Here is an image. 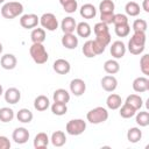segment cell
Segmentation results:
<instances>
[{"mask_svg": "<svg viewBox=\"0 0 149 149\" xmlns=\"http://www.w3.org/2000/svg\"><path fill=\"white\" fill-rule=\"evenodd\" d=\"M29 136H30V134H29L28 129L24 128V127H17V128H15L14 132H13V134H12L13 141L15 143H17V144L26 143L29 140Z\"/></svg>", "mask_w": 149, "mask_h": 149, "instance_id": "ba28073f", "label": "cell"}, {"mask_svg": "<svg viewBox=\"0 0 149 149\" xmlns=\"http://www.w3.org/2000/svg\"><path fill=\"white\" fill-rule=\"evenodd\" d=\"M49 141H50V140H49L47 133L41 132V133L36 134V136H35V139H34V148H35V149H44V148L48 147Z\"/></svg>", "mask_w": 149, "mask_h": 149, "instance_id": "d6986e66", "label": "cell"}, {"mask_svg": "<svg viewBox=\"0 0 149 149\" xmlns=\"http://www.w3.org/2000/svg\"><path fill=\"white\" fill-rule=\"evenodd\" d=\"M104 70L108 74H115L120 70V64L115 59H108L104 63Z\"/></svg>", "mask_w": 149, "mask_h": 149, "instance_id": "484cf974", "label": "cell"}, {"mask_svg": "<svg viewBox=\"0 0 149 149\" xmlns=\"http://www.w3.org/2000/svg\"><path fill=\"white\" fill-rule=\"evenodd\" d=\"M100 84L106 92H113L118 87V80L113 74H107L102 77L100 80Z\"/></svg>", "mask_w": 149, "mask_h": 149, "instance_id": "30bf717a", "label": "cell"}, {"mask_svg": "<svg viewBox=\"0 0 149 149\" xmlns=\"http://www.w3.org/2000/svg\"><path fill=\"white\" fill-rule=\"evenodd\" d=\"M10 148V141L6 137L0 135V149H9Z\"/></svg>", "mask_w": 149, "mask_h": 149, "instance_id": "bcb514c9", "label": "cell"}, {"mask_svg": "<svg viewBox=\"0 0 149 149\" xmlns=\"http://www.w3.org/2000/svg\"><path fill=\"white\" fill-rule=\"evenodd\" d=\"M62 44L63 47H65L66 49H76L78 47V37L71 33V34H64L62 37Z\"/></svg>", "mask_w": 149, "mask_h": 149, "instance_id": "e0dca14e", "label": "cell"}, {"mask_svg": "<svg viewBox=\"0 0 149 149\" xmlns=\"http://www.w3.org/2000/svg\"><path fill=\"white\" fill-rule=\"evenodd\" d=\"M3 97H5L6 102L14 105V104H16V102L20 101V99H21V92L16 87H9V88L6 90V92H3Z\"/></svg>", "mask_w": 149, "mask_h": 149, "instance_id": "8fae6325", "label": "cell"}, {"mask_svg": "<svg viewBox=\"0 0 149 149\" xmlns=\"http://www.w3.org/2000/svg\"><path fill=\"white\" fill-rule=\"evenodd\" d=\"M76 31L78 34L79 37H88L92 33V29H91V26L87 23V22H79L76 27Z\"/></svg>", "mask_w": 149, "mask_h": 149, "instance_id": "83f0119b", "label": "cell"}, {"mask_svg": "<svg viewBox=\"0 0 149 149\" xmlns=\"http://www.w3.org/2000/svg\"><path fill=\"white\" fill-rule=\"evenodd\" d=\"M52 98H54V101H56V102L68 104L70 101V93L64 88H57L54 92Z\"/></svg>", "mask_w": 149, "mask_h": 149, "instance_id": "7402d4cb", "label": "cell"}, {"mask_svg": "<svg viewBox=\"0 0 149 149\" xmlns=\"http://www.w3.org/2000/svg\"><path fill=\"white\" fill-rule=\"evenodd\" d=\"M0 64L5 70H13L17 64V59L13 54H5L1 56Z\"/></svg>", "mask_w": 149, "mask_h": 149, "instance_id": "9a60e30c", "label": "cell"}, {"mask_svg": "<svg viewBox=\"0 0 149 149\" xmlns=\"http://www.w3.org/2000/svg\"><path fill=\"white\" fill-rule=\"evenodd\" d=\"M80 16L84 19H93L97 15V8L92 3H85L80 7Z\"/></svg>", "mask_w": 149, "mask_h": 149, "instance_id": "44dd1931", "label": "cell"}, {"mask_svg": "<svg viewBox=\"0 0 149 149\" xmlns=\"http://www.w3.org/2000/svg\"><path fill=\"white\" fill-rule=\"evenodd\" d=\"M114 29H115V34H116V36H119V37H126V36H128L129 33H130V26H129L128 23L115 26Z\"/></svg>", "mask_w": 149, "mask_h": 149, "instance_id": "d590c367", "label": "cell"}, {"mask_svg": "<svg viewBox=\"0 0 149 149\" xmlns=\"http://www.w3.org/2000/svg\"><path fill=\"white\" fill-rule=\"evenodd\" d=\"M142 8H143L144 12L149 13V0H143V2H142Z\"/></svg>", "mask_w": 149, "mask_h": 149, "instance_id": "7dc6e473", "label": "cell"}, {"mask_svg": "<svg viewBox=\"0 0 149 149\" xmlns=\"http://www.w3.org/2000/svg\"><path fill=\"white\" fill-rule=\"evenodd\" d=\"M125 10L127 13V15L129 16H137L140 14V5L135 1H129L126 3L125 6Z\"/></svg>", "mask_w": 149, "mask_h": 149, "instance_id": "f546056e", "label": "cell"}, {"mask_svg": "<svg viewBox=\"0 0 149 149\" xmlns=\"http://www.w3.org/2000/svg\"><path fill=\"white\" fill-rule=\"evenodd\" d=\"M106 105L109 109H118L120 108V106L122 105V99L119 94H115V93H112L107 97L106 99Z\"/></svg>", "mask_w": 149, "mask_h": 149, "instance_id": "603a6c76", "label": "cell"}, {"mask_svg": "<svg viewBox=\"0 0 149 149\" xmlns=\"http://www.w3.org/2000/svg\"><path fill=\"white\" fill-rule=\"evenodd\" d=\"M125 102L128 104V105H130L136 111L140 109L142 107V105H143V100H142V98L139 94H130V95H128Z\"/></svg>", "mask_w": 149, "mask_h": 149, "instance_id": "f1b7e54d", "label": "cell"}, {"mask_svg": "<svg viewBox=\"0 0 149 149\" xmlns=\"http://www.w3.org/2000/svg\"><path fill=\"white\" fill-rule=\"evenodd\" d=\"M136 123L140 126V127H147L149 125V113L146 112V111H142V112H139L136 114V119H135Z\"/></svg>", "mask_w": 149, "mask_h": 149, "instance_id": "e575fe53", "label": "cell"}, {"mask_svg": "<svg viewBox=\"0 0 149 149\" xmlns=\"http://www.w3.org/2000/svg\"><path fill=\"white\" fill-rule=\"evenodd\" d=\"M33 43H43L45 41V30L43 28H34L30 34Z\"/></svg>", "mask_w": 149, "mask_h": 149, "instance_id": "cb8c5ba5", "label": "cell"}, {"mask_svg": "<svg viewBox=\"0 0 149 149\" xmlns=\"http://www.w3.org/2000/svg\"><path fill=\"white\" fill-rule=\"evenodd\" d=\"M3 94V88H2V85L0 84V95H2Z\"/></svg>", "mask_w": 149, "mask_h": 149, "instance_id": "681fc988", "label": "cell"}, {"mask_svg": "<svg viewBox=\"0 0 149 149\" xmlns=\"http://www.w3.org/2000/svg\"><path fill=\"white\" fill-rule=\"evenodd\" d=\"M22 12H23V5L21 2H17V1L6 2L1 7V15L8 20H12V19L21 15Z\"/></svg>", "mask_w": 149, "mask_h": 149, "instance_id": "7a4b0ae2", "label": "cell"}, {"mask_svg": "<svg viewBox=\"0 0 149 149\" xmlns=\"http://www.w3.org/2000/svg\"><path fill=\"white\" fill-rule=\"evenodd\" d=\"M51 112H52L55 115H58V116L66 114V112H68L66 104H62V102H56V101H54V104L51 105Z\"/></svg>", "mask_w": 149, "mask_h": 149, "instance_id": "836d02e7", "label": "cell"}, {"mask_svg": "<svg viewBox=\"0 0 149 149\" xmlns=\"http://www.w3.org/2000/svg\"><path fill=\"white\" fill-rule=\"evenodd\" d=\"M85 129H86V122L83 119H72L65 126L66 133L69 135H72V136H77V135L83 134L85 132Z\"/></svg>", "mask_w": 149, "mask_h": 149, "instance_id": "5b68a950", "label": "cell"}, {"mask_svg": "<svg viewBox=\"0 0 149 149\" xmlns=\"http://www.w3.org/2000/svg\"><path fill=\"white\" fill-rule=\"evenodd\" d=\"M76 27H77V22H76V20L72 16H66L61 22V28H62L64 34L73 33L76 30Z\"/></svg>", "mask_w": 149, "mask_h": 149, "instance_id": "2e32d148", "label": "cell"}, {"mask_svg": "<svg viewBox=\"0 0 149 149\" xmlns=\"http://www.w3.org/2000/svg\"><path fill=\"white\" fill-rule=\"evenodd\" d=\"M14 119V111L9 107L0 108V121L1 122H9Z\"/></svg>", "mask_w": 149, "mask_h": 149, "instance_id": "d6a6232c", "label": "cell"}, {"mask_svg": "<svg viewBox=\"0 0 149 149\" xmlns=\"http://www.w3.org/2000/svg\"><path fill=\"white\" fill-rule=\"evenodd\" d=\"M115 5L112 0H102L99 5V10L100 14H106V13H114Z\"/></svg>", "mask_w": 149, "mask_h": 149, "instance_id": "1f68e13d", "label": "cell"}, {"mask_svg": "<svg viewBox=\"0 0 149 149\" xmlns=\"http://www.w3.org/2000/svg\"><path fill=\"white\" fill-rule=\"evenodd\" d=\"M40 23V17L36 14H24L20 17V24L22 28L26 29H33L35 27H37V24Z\"/></svg>", "mask_w": 149, "mask_h": 149, "instance_id": "52a82bcc", "label": "cell"}, {"mask_svg": "<svg viewBox=\"0 0 149 149\" xmlns=\"http://www.w3.org/2000/svg\"><path fill=\"white\" fill-rule=\"evenodd\" d=\"M70 91L73 95L76 97H80L85 93L86 91V84L83 79L80 78H74L70 81Z\"/></svg>", "mask_w": 149, "mask_h": 149, "instance_id": "9c48e42d", "label": "cell"}, {"mask_svg": "<svg viewBox=\"0 0 149 149\" xmlns=\"http://www.w3.org/2000/svg\"><path fill=\"white\" fill-rule=\"evenodd\" d=\"M2 49H3V47H2V44L0 43V55H1V52H2Z\"/></svg>", "mask_w": 149, "mask_h": 149, "instance_id": "f907efd6", "label": "cell"}, {"mask_svg": "<svg viewBox=\"0 0 149 149\" xmlns=\"http://www.w3.org/2000/svg\"><path fill=\"white\" fill-rule=\"evenodd\" d=\"M112 23H113L114 26L126 24V23H128V17H127V15L121 14V13L114 14V16H113V22H112Z\"/></svg>", "mask_w": 149, "mask_h": 149, "instance_id": "60d3db41", "label": "cell"}, {"mask_svg": "<svg viewBox=\"0 0 149 149\" xmlns=\"http://www.w3.org/2000/svg\"><path fill=\"white\" fill-rule=\"evenodd\" d=\"M140 69H141L143 74H146V76L149 74V55L148 54H146V55H143L141 57V59H140Z\"/></svg>", "mask_w": 149, "mask_h": 149, "instance_id": "ab89813d", "label": "cell"}, {"mask_svg": "<svg viewBox=\"0 0 149 149\" xmlns=\"http://www.w3.org/2000/svg\"><path fill=\"white\" fill-rule=\"evenodd\" d=\"M119 113L123 119H129V118H132V116H134L136 114V109L133 108L130 105L125 102L122 106H120V112Z\"/></svg>", "mask_w": 149, "mask_h": 149, "instance_id": "4dcf8cb0", "label": "cell"}, {"mask_svg": "<svg viewBox=\"0 0 149 149\" xmlns=\"http://www.w3.org/2000/svg\"><path fill=\"white\" fill-rule=\"evenodd\" d=\"M2 2H5V0H0V3H2Z\"/></svg>", "mask_w": 149, "mask_h": 149, "instance_id": "816d5d0a", "label": "cell"}, {"mask_svg": "<svg viewBox=\"0 0 149 149\" xmlns=\"http://www.w3.org/2000/svg\"><path fill=\"white\" fill-rule=\"evenodd\" d=\"M146 47V33L144 31H134L129 42L128 50L133 55H140L143 52Z\"/></svg>", "mask_w": 149, "mask_h": 149, "instance_id": "6da1fadb", "label": "cell"}, {"mask_svg": "<svg viewBox=\"0 0 149 149\" xmlns=\"http://www.w3.org/2000/svg\"><path fill=\"white\" fill-rule=\"evenodd\" d=\"M133 90L137 93H142L149 90V79L147 77H137L133 81Z\"/></svg>", "mask_w": 149, "mask_h": 149, "instance_id": "5bb4252c", "label": "cell"}, {"mask_svg": "<svg viewBox=\"0 0 149 149\" xmlns=\"http://www.w3.org/2000/svg\"><path fill=\"white\" fill-rule=\"evenodd\" d=\"M147 28H148V23L143 19H136L133 22V30L134 31H144L146 33Z\"/></svg>", "mask_w": 149, "mask_h": 149, "instance_id": "74e56055", "label": "cell"}, {"mask_svg": "<svg viewBox=\"0 0 149 149\" xmlns=\"http://www.w3.org/2000/svg\"><path fill=\"white\" fill-rule=\"evenodd\" d=\"M40 23L42 26V28L49 31H55L58 28V21L55 14L52 13H44L41 17H40Z\"/></svg>", "mask_w": 149, "mask_h": 149, "instance_id": "8992f818", "label": "cell"}, {"mask_svg": "<svg viewBox=\"0 0 149 149\" xmlns=\"http://www.w3.org/2000/svg\"><path fill=\"white\" fill-rule=\"evenodd\" d=\"M51 143L54 147H63L66 143V136L65 133L62 130H56L52 133L51 139H50Z\"/></svg>", "mask_w": 149, "mask_h": 149, "instance_id": "ffe728a7", "label": "cell"}, {"mask_svg": "<svg viewBox=\"0 0 149 149\" xmlns=\"http://www.w3.org/2000/svg\"><path fill=\"white\" fill-rule=\"evenodd\" d=\"M113 16H114V13H106V14H100V21L106 23V24H109L113 22Z\"/></svg>", "mask_w": 149, "mask_h": 149, "instance_id": "f6af8a7d", "label": "cell"}, {"mask_svg": "<svg viewBox=\"0 0 149 149\" xmlns=\"http://www.w3.org/2000/svg\"><path fill=\"white\" fill-rule=\"evenodd\" d=\"M69 1H71V0H59V2H61L62 6H63L64 3H66V2H69Z\"/></svg>", "mask_w": 149, "mask_h": 149, "instance_id": "c3c4849f", "label": "cell"}, {"mask_svg": "<svg viewBox=\"0 0 149 149\" xmlns=\"http://www.w3.org/2000/svg\"><path fill=\"white\" fill-rule=\"evenodd\" d=\"M77 8H78L77 0H71V1H69V2H66V3L63 5V9H64V12H66V13H69V14L74 13V12L77 10Z\"/></svg>", "mask_w": 149, "mask_h": 149, "instance_id": "b9f144b4", "label": "cell"}, {"mask_svg": "<svg viewBox=\"0 0 149 149\" xmlns=\"http://www.w3.org/2000/svg\"><path fill=\"white\" fill-rule=\"evenodd\" d=\"M142 139V132L137 127H132L127 132V140L130 143H137Z\"/></svg>", "mask_w": 149, "mask_h": 149, "instance_id": "4316f807", "label": "cell"}, {"mask_svg": "<svg viewBox=\"0 0 149 149\" xmlns=\"http://www.w3.org/2000/svg\"><path fill=\"white\" fill-rule=\"evenodd\" d=\"M49 106H50V100L47 95H43V94L37 95L34 100V108L38 112H43V111L48 109Z\"/></svg>", "mask_w": 149, "mask_h": 149, "instance_id": "ac0fdd59", "label": "cell"}, {"mask_svg": "<svg viewBox=\"0 0 149 149\" xmlns=\"http://www.w3.org/2000/svg\"><path fill=\"white\" fill-rule=\"evenodd\" d=\"M126 54V45L122 41H115L111 45V55L115 59H120Z\"/></svg>", "mask_w": 149, "mask_h": 149, "instance_id": "7c38bea8", "label": "cell"}, {"mask_svg": "<svg viewBox=\"0 0 149 149\" xmlns=\"http://www.w3.org/2000/svg\"><path fill=\"white\" fill-rule=\"evenodd\" d=\"M81 51H83L84 56H85V57H87V58H93V57H95V56H97V55L94 54V50H93L92 41H91V40H90V41H86V42L84 43Z\"/></svg>", "mask_w": 149, "mask_h": 149, "instance_id": "8d00e7d4", "label": "cell"}, {"mask_svg": "<svg viewBox=\"0 0 149 149\" xmlns=\"http://www.w3.org/2000/svg\"><path fill=\"white\" fill-rule=\"evenodd\" d=\"M16 118L22 123H29V122H31L34 115H33V112L30 109H28V108H21V109H19V112L16 114Z\"/></svg>", "mask_w": 149, "mask_h": 149, "instance_id": "d4e9b609", "label": "cell"}, {"mask_svg": "<svg viewBox=\"0 0 149 149\" xmlns=\"http://www.w3.org/2000/svg\"><path fill=\"white\" fill-rule=\"evenodd\" d=\"M86 119L88 122L93 123V125H99L105 121H107L108 119V112L105 107H95L91 111L87 112L86 114Z\"/></svg>", "mask_w": 149, "mask_h": 149, "instance_id": "277c9868", "label": "cell"}, {"mask_svg": "<svg viewBox=\"0 0 149 149\" xmlns=\"http://www.w3.org/2000/svg\"><path fill=\"white\" fill-rule=\"evenodd\" d=\"M93 31H94L95 36H99V35H102V34H107V33H109L108 24H106V23H104V22L100 21V22H98V23L94 24Z\"/></svg>", "mask_w": 149, "mask_h": 149, "instance_id": "f35d334b", "label": "cell"}, {"mask_svg": "<svg viewBox=\"0 0 149 149\" xmlns=\"http://www.w3.org/2000/svg\"><path fill=\"white\" fill-rule=\"evenodd\" d=\"M54 71L58 74H66L70 72L71 70V65L70 63L66 61V59H63V58H58L54 62Z\"/></svg>", "mask_w": 149, "mask_h": 149, "instance_id": "4fadbf2b", "label": "cell"}, {"mask_svg": "<svg viewBox=\"0 0 149 149\" xmlns=\"http://www.w3.org/2000/svg\"><path fill=\"white\" fill-rule=\"evenodd\" d=\"M95 40L99 41L100 43H102L105 47H107V45L111 43V34L107 33V34H102V35L95 36Z\"/></svg>", "mask_w": 149, "mask_h": 149, "instance_id": "ee69618b", "label": "cell"}, {"mask_svg": "<svg viewBox=\"0 0 149 149\" xmlns=\"http://www.w3.org/2000/svg\"><path fill=\"white\" fill-rule=\"evenodd\" d=\"M29 54L36 64H44L49 59L48 51L42 43H33L29 49Z\"/></svg>", "mask_w": 149, "mask_h": 149, "instance_id": "3957f363", "label": "cell"}, {"mask_svg": "<svg viewBox=\"0 0 149 149\" xmlns=\"http://www.w3.org/2000/svg\"><path fill=\"white\" fill-rule=\"evenodd\" d=\"M92 47H93V50H94V54L95 55L102 54L105 51V49H106V47L102 43H100L99 41H97V40H93L92 41Z\"/></svg>", "mask_w": 149, "mask_h": 149, "instance_id": "7bdbcfd3", "label": "cell"}]
</instances>
